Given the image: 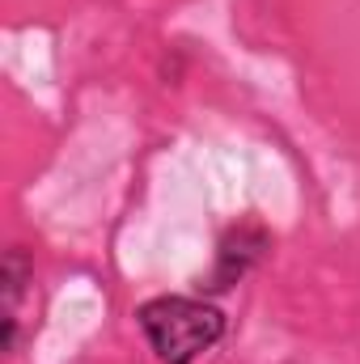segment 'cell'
Wrapping results in <instances>:
<instances>
[{
    "label": "cell",
    "mask_w": 360,
    "mask_h": 364,
    "mask_svg": "<svg viewBox=\"0 0 360 364\" xmlns=\"http://www.w3.org/2000/svg\"><path fill=\"white\" fill-rule=\"evenodd\" d=\"M34 279V267L26 259L21 246L4 250V272H0V292H4V348L13 352L21 339V301H26V284Z\"/></svg>",
    "instance_id": "cell-3"
},
{
    "label": "cell",
    "mask_w": 360,
    "mask_h": 364,
    "mask_svg": "<svg viewBox=\"0 0 360 364\" xmlns=\"http://www.w3.org/2000/svg\"><path fill=\"white\" fill-rule=\"evenodd\" d=\"M136 322L162 364H195L225 335V314L195 296H153L136 309Z\"/></svg>",
    "instance_id": "cell-1"
},
{
    "label": "cell",
    "mask_w": 360,
    "mask_h": 364,
    "mask_svg": "<svg viewBox=\"0 0 360 364\" xmlns=\"http://www.w3.org/2000/svg\"><path fill=\"white\" fill-rule=\"evenodd\" d=\"M268 246H271V237H268V229H259V225H238V229H229V233L221 237L216 267H212V275H208L199 288H208V292H225V288H233L242 275L268 255Z\"/></svg>",
    "instance_id": "cell-2"
}]
</instances>
